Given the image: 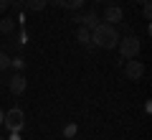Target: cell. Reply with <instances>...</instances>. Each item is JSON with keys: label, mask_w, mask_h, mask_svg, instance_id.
Segmentation results:
<instances>
[{"label": "cell", "mask_w": 152, "mask_h": 140, "mask_svg": "<svg viewBox=\"0 0 152 140\" xmlns=\"http://www.w3.org/2000/svg\"><path fill=\"white\" fill-rule=\"evenodd\" d=\"M119 31H117V26H112V23H99L96 28H91V43L94 46H99V49H117V43H119Z\"/></svg>", "instance_id": "1"}, {"label": "cell", "mask_w": 152, "mask_h": 140, "mask_svg": "<svg viewBox=\"0 0 152 140\" xmlns=\"http://www.w3.org/2000/svg\"><path fill=\"white\" fill-rule=\"evenodd\" d=\"M117 49H119V56L122 59H137L140 56V51H142V43H140V38L137 36H124V38H119V43H117Z\"/></svg>", "instance_id": "2"}, {"label": "cell", "mask_w": 152, "mask_h": 140, "mask_svg": "<svg viewBox=\"0 0 152 140\" xmlns=\"http://www.w3.org/2000/svg\"><path fill=\"white\" fill-rule=\"evenodd\" d=\"M23 125H26V112L20 107H13L3 115V127H8L10 133H20Z\"/></svg>", "instance_id": "3"}, {"label": "cell", "mask_w": 152, "mask_h": 140, "mask_svg": "<svg viewBox=\"0 0 152 140\" xmlns=\"http://www.w3.org/2000/svg\"><path fill=\"white\" fill-rule=\"evenodd\" d=\"M124 76L129 81H140L142 76H145V64H142L140 59H127L124 64Z\"/></svg>", "instance_id": "4"}, {"label": "cell", "mask_w": 152, "mask_h": 140, "mask_svg": "<svg viewBox=\"0 0 152 140\" xmlns=\"http://www.w3.org/2000/svg\"><path fill=\"white\" fill-rule=\"evenodd\" d=\"M26 87H28V81H26V76H23L20 71H15V74L8 79V89H10V94H15V97L26 92Z\"/></svg>", "instance_id": "5"}, {"label": "cell", "mask_w": 152, "mask_h": 140, "mask_svg": "<svg viewBox=\"0 0 152 140\" xmlns=\"http://www.w3.org/2000/svg\"><path fill=\"white\" fill-rule=\"evenodd\" d=\"M74 21L79 23V26H84V28H96L99 26V18H96V10H89V13H76L74 16Z\"/></svg>", "instance_id": "6"}, {"label": "cell", "mask_w": 152, "mask_h": 140, "mask_svg": "<svg viewBox=\"0 0 152 140\" xmlns=\"http://www.w3.org/2000/svg\"><path fill=\"white\" fill-rule=\"evenodd\" d=\"M122 18H124V10H122L119 5H107L104 8V23L117 26V23H122Z\"/></svg>", "instance_id": "7"}, {"label": "cell", "mask_w": 152, "mask_h": 140, "mask_svg": "<svg viewBox=\"0 0 152 140\" xmlns=\"http://www.w3.org/2000/svg\"><path fill=\"white\" fill-rule=\"evenodd\" d=\"M76 41L89 49V46H91V31H89V28H84V26H79V31H76Z\"/></svg>", "instance_id": "8"}, {"label": "cell", "mask_w": 152, "mask_h": 140, "mask_svg": "<svg viewBox=\"0 0 152 140\" xmlns=\"http://www.w3.org/2000/svg\"><path fill=\"white\" fill-rule=\"evenodd\" d=\"M46 5H48V0H26V10L31 13H41Z\"/></svg>", "instance_id": "9"}, {"label": "cell", "mask_w": 152, "mask_h": 140, "mask_svg": "<svg viewBox=\"0 0 152 140\" xmlns=\"http://www.w3.org/2000/svg\"><path fill=\"white\" fill-rule=\"evenodd\" d=\"M13 31H15V18H3L0 21V33L3 36H10Z\"/></svg>", "instance_id": "10"}, {"label": "cell", "mask_w": 152, "mask_h": 140, "mask_svg": "<svg viewBox=\"0 0 152 140\" xmlns=\"http://www.w3.org/2000/svg\"><path fill=\"white\" fill-rule=\"evenodd\" d=\"M86 0H58L56 5H61V8H66V10H79V8L84 5Z\"/></svg>", "instance_id": "11"}, {"label": "cell", "mask_w": 152, "mask_h": 140, "mask_svg": "<svg viewBox=\"0 0 152 140\" xmlns=\"http://www.w3.org/2000/svg\"><path fill=\"white\" fill-rule=\"evenodd\" d=\"M5 69H10V56H8V51L0 49V71H5Z\"/></svg>", "instance_id": "12"}, {"label": "cell", "mask_w": 152, "mask_h": 140, "mask_svg": "<svg viewBox=\"0 0 152 140\" xmlns=\"http://www.w3.org/2000/svg\"><path fill=\"white\" fill-rule=\"evenodd\" d=\"M10 66L15 71H20L23 66H26V59H23V56H10Z\"/></svg>", "instance_id": "13"}, {"label": "cell", "mask_w": 152, "mask_h": 140, "mask_svg": "<svg viewBox=\"0 0 152 140\" xmlns=\"http://www.w3.org/2000/svg\"><path fill=\"white\" fill-rule=\"evenodd\" d=\"M76 133H79V127H76V122H71V125H66V127H64V138H74Z\"/></svg>", "instance_id": "14"}, {"label": "cell", "mask_w": 152, "mask_h": 140, "mask_svg": "<svg viewBox=\"0 0 152 140\" xmlns=\"http://www.w3.org/2000/svg\"><path fill=\"white\" fill-rule=\"evenodd\" d=\"M142 18H145V21H150V18H152V5H150V3L142 5Z\"/></svg>", "instance_id": "15"}, {"label": "cell", "mask_w": 152, "mask_h": 140, "mask_svg": "<svg viewBox=\"0 0 152 140\" xmlns=\"http://www.w3.org/2000/svg\"><path fill=\"white\" fill-rule=\"evenodd\" d=\"M15 43H18V46H26V43H28V33H26V31H20V36H18V41H15Z\"/></svg>", "instance_id": "16"}, {"label": "cell", "mask_w": 152, "mask_h": 140, "mask_svg": "<svg viewBox=\"0 0 152 140\" xmlns=\"http://www.w3.org/2000/svg\"><path fill=\"white\" fill-rule=\"evenodd\" d=\"M10 5L15 8V10H23V8H26V0H10Z\"/></svg>", "instance_id": "17"}, {"label": "cell", "mask_w": 152, "mask_h": 140, "mask_svg": "<svg viewBox=\"0 0 152 140\" xmlns=\"http://www.w3.org/2000/svg\"><path fill=\"white\" fill-rule=\"evenodd\" d=\"M8 8H10V0H0V16H3Z\"/></svg>", "instance_id": "18"}, {"label": "cell", "mask_w": 152, "mask_h": 140, "mask_svg": "<svg viewBox=\"0 0 152 140\" xmlns=\"http://www.w3.org/2000/svg\"><path fill=\"white\" fill-rule=\"evenodd\" d=\"M5 140H20V135H18V133H10V138H5Z\"/></svg>", "instance_id": "19"}, {"label": "cell", "mask_w": 152, "mask_h": 140, "mask_svg": "<svg viewBox=\"0 0 152 140\" xmlns=\"http://www.w3.org/2000/svg\"><path fill=\"white\" fill-rule=\"evenodd\" d=\"M137 3H140V5H145V3H150V0H137Z\"/></svg>", "instance_id": "20"}, {"label": "cell", "mask_w": 152, "mask_h": 140, "mask_svg": "<svg viewBox=\"0 0 152 140\" xmlns=\"http://www.w3.org/2000/svg\"><path fill=\"white\" fill-rule=\"evenodd\" d=\"M3 115H5V112H3V110H0V125H3Z\"/></svg>", "instance_id": "21"}, {"label": "cell", "mask_w": 152, "mask_h": 140, "mask_svg": "<svg viewBox=\"0 0 152 140\" xmlns=\"http://www.w3.org/2000/svg\"><path fill=\"white\" fill-rule=\"evenodd\" d=\"M94 3H102V0H94Z\"/></svg>", "instance_id": "22"}, {"label": "cell", "mask_w": 152, "mask_h": 140, "mask_svg": "<svg viewBox=\"0 0 152 140\" xmlns=\"http://www.w3.org/2000/svg\"><path fill=\"white\" fill-rule=\"evenodd\" d=\"M0 140H5V138H3V135H0Z\"/></svg>", "instance_id": "23"}]
</instances>
